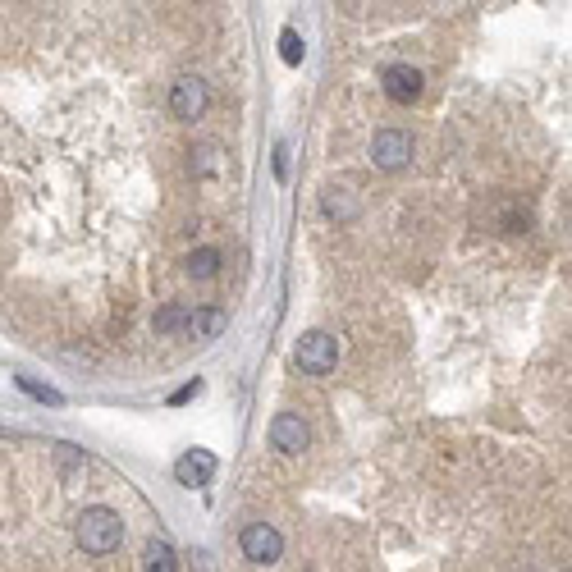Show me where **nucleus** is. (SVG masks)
<instances>
[{
  "mask_svg": "<svg viewBox=\"0 0 572 572\" xmlns=\"http://www.w3.org/2000/svg\"><path fill=\"white\" fill-rule=\"evenodd\" d=\"M74 536H78V550L83 554H110V550H119V540H124V522H119V513H110V508H87L83 518H78Z\"/></svg>",
  "mask_w": 572,
  "mask_h": 572,
  "instance_id": "nucleus-1",
  "label": "nucleus"
},
{
  "mask_svg": "<svg viewBox=\"0 0 572 572\" xmlns=\"http://www.w3.org/2000/svg\"><path fill=\"white\" fill-rule=\"evenodd\" d=\"M298 367L307 371V376H325V371H335V362H339V344L325 330H312V335H303L298 339Z\"/></svg>",
  "mask_w": 572,
  "mask_h": 572,
  "instance_id": "nucleus-2",
  "label": "nucleus"
},
{
  "mask_svg": "<svg viewBox=\"0 0 572 572\" xmlns=\"http://www.w3.org/2000/svg\"><path fill=\"white\" fill-rule=\"evenodd\" d=\"M238 545H243V554H248L252 563H275L284 554V536L270 527V522H252V527H243Z\"/></svg>",
  "mask_w": 572,
  "mask_h": 572,
  "instance_id": "nucleus-3",
  "label": "nucleus"
},
{
  "mask_svg": "<svg viewBox=\"0 0 572 572\" xmlns=\"http://www.w3.org/2000/svg\"><path fill=\"white\" fill-rule=\"evenodd\" d=\"M412 156V138L403 129H380L376 138H371V161L380 165V170H403Z\"/></svg>",
  "mask_w": 572,
  "mask_h": 572,
  "instance_id": "nucleus-4",
  "label": "nucleus"
},
{
  "mask_svg": "<svg viewBox=\"0 0 572 572\" xmlns=\"http://www.w3.org/2000/svg\"><path fill=\"white\" fill-rule=\"evenodd\" d=\"M206 101H211V92H206L202 78H179V83L170 87V110L174 119H202L206 115Z\"/></svg>",
  "mask_w": 572,
  "mask_h": 572,
  "instance_id": "nucleus-5",
  "label": "nucleus"
},
{
  "mask_svg": "<svg viewBox=\"0 0 572 572\" xmlns=\"http://www.w3.org/2000/svg\"><path fill=\"white\" fill-rule=\"evenodd\" d=\"M216 476V454L211 449H188L179 463H174V481L179 486H206Z\"/></svg>",
  "mask_w": 572,
  "mask_h": 572,
  "instance_id": "nucleus-6",
  "label": "nucleus"
},
{
  "mask_svg": "<svg viewBox=\"0 0 572 572\" xmlns=\"http://www.w3.org/2000/svg\"><path fill=\"white\" fill-rule=\"evenodd\" d=\"M380 83H385V97L399 101V106H412L421 97V74L412 65H389Z\"/></svg>",
  "mask_w": 572,
  "mask_h": 572,
  "instance_id": "nucleus-7",
  "label": "nucleus"
},
{
  "mask_svg": "<svg viewBox=\"0 0 572 572\" xmlns=\"http://www.w3.org/2000/svg\"><path fill=\"white\" fill-rule=\"evenodd\" d=\"M270 440H275V449H284V454H303V449H307V426H303V417L280 412V417L270 421Z\"/></svg>",
  "mask_w": 572,
  "mask_h": 572,
  "instance_id": "nucleus-8",
  "label": "nucleus"
},
{
  "mask_svg": "<svg viewBox=\"0 0 572 572\" xmlns=\"http://www.w3.org/2000/svg\"><path fill=\"white\" fill-rule=\"evenodd\" d=\"M225 325H229V316L220 307H197L193 321H188V339H216Z\"/></svg>",
  "mask_w": 572,
  "mask_h": 572,
  "instance_id": "nucleus-9",
  "label": "nucleus"
},
{
  "mask_svg": "<svg viewBox=\"0 0 572 572\" xmlns=\"http://www.w3.org/2000/svg\"><path fill=\"white\" fill-rule=\"evenodd\" d=\"M220 266H225V257H220L216 248H197L193 257H188V275H193V280H216Z\"/></svg>",
  "mask_w": 572,
  "mask_h": 572,
  "instance_id": "nucleus-10",
  "label": "nucleus"
},
{
  "mask_svg": "<svg viewBox=\"0 0 572 572\" xmlns=\"http://www.w3.org/2000/svg\"><path fill=\"white\" fill-rule=\"evenodd\" d=\"M188 321H193L188 307H165V312H156V335H170V330H179V325L188 330Z\"/></svg>",
  "mask_w": 572,
  "mask_h": 572,
  "instance_id": "nucleus-11",
  "label": "nucleus"
},
{
  "mask_svg": "<svg viewBox=\"0 0 572 572\" xmlns=\"http://www.w3.org/2000/svg\"><path fill=\"white\" fill-rule=\"evenodd\" d=\"M147 572H174V550L165 540H152V545H147Z\"/></svg>",
  "mask_w": 572,
  "mask_h": 572,
  "instance_id": "nucleus-12",
  "label": "nucleus"
},
{
  "mask_svg": "<svg viewBox=\"0 0 572 572\" xmlns=\"http://www.w3.org/2000/svg\"><path fill=\"white\" fill-rule=\"evenodd\" d=\"M280 55H284V65H298V60H303V42H298L293 28H284L280 33Z\"/></svg>",
  "mask_w": 572,
  "mask_h": 572,
  "instance_id": "nucleus-13",
  "label": "nucleus"
},
{
  "mask_svg": "<svg viewBox=\"0 0 572 572\" xmlns=\"http://www.w3.org/2000/svg\"><path fill=\"white\" fill-rule=\"evenodd\" d=\"M19 389H23V394H33V399H42V403H60V394H55V389L37 385V380H28V376H19Z\"/></svg>",
  "mask_w": 572,
  "mask_h": 572,
  "instance_id": "nucleus-14",
  "label": "nucleus"
},
{
  "mask_svg": "<svg viewBox=\"0 0 572 572\" xmlns=\"http://www.w3.org/2000/svg\"><path fill=\"white\" fill-rule=\"evenodd\" d=\"M325 211H330V216H344V220H348L357 206L348 202V197H335V193H330V197H325Z\"/></svg>",
  "mask_w": 572,
  "mask_h": 572,
  "instance_id": "nucleus-15",
  "label": "nucleus"
},
{
  "mask_svg": "<svg viewBox=\"0 0 572 572\" xmlns=\"http://www.w3.org/2000/svg\"><path fill=\"white\" fill-rule=\"evenodd\" d=\"M193 572H220L216 554H211V550H193Z\"/></svg>",
  "mask_w": 572,
  "mask_h": 572,
  "instance_id": "nucleus-16",
  "label": "nucleus"
},
{
  "mask_svg": "<svg viewBox=\"0 0 572 572\" xmlns=\"http://www.w3.org/2000/svg\"><path fill=\"white\" fill-rule=\"evenodd\" d=\"M197 394H202V380H193V385H184V389H174L170 403H188V399H197Z\"/></svg>",
  "mask_w": 572,
  "mask_h": 572,
  "instance_id": "nucleus-17",
  "label": "nucleus"
}]
</instances>
